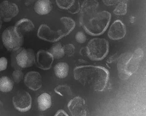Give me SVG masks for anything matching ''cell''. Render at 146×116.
I'll use <instances>...</instances> for the list:
<instances>
[{
  "label": "cell",
  "mask_w": 146,
  "mask_h": 116,
  "mask_svg": "<svg viewBox=\"0 0 146 116\" xmlns=\"http://www.w3.org/2000/svg\"><path fill=\"white\" fill-rule=\"evenodd\" d=\"M97 1H85L80 8V23L88 34L92 36L102 35L108 28L111 15L108 11H98Z\"/></svg>",
  "instance_id": "1"
},
{
  "label": "cell",
  "mask_w": 146,
  "mask_h": 116,
  "mask_svg": "<svg viewBox=\"0 0 146 116\" xmlns=\"http://www.w3.org/2000/svg\"><path fill=\"white\" fill-rule=\"evenodd\" d=\"M73 73L75 80L96 92L104 90L109 81V71L100 66H78L74 69Z\"/></svg>",
  "instance_id": "2"
},
{
  "label": "cell",
  "mask_w": 146,
  "mask_h": 116,
  "mask_svg": "<svg viewBox=\"0 0 146 116\" xmlns=\"http://www.w3.org/2000/svg\"><path fill=\"white\" fill-rule=\"evenodd\" d=\"M87 56L94 61H101L109 52V44L105 39L94 38L89 41L86 45Z\"/></svg>",
  "instance_id": "3"
},
{
  "label": "cell",
  "mask_w": 146,
  "mask_h": 116,
  "mask_svg": "<svg viewBox=\"0 0 146 116\" xmlns=\"http://www.w3.org/2000/svg\"><path fill=\"white\" fill-rule=\"evenodd\" d=\"M2 40L5 47L10 52L18 50L24 43L23 34L18 31L14 26H10L5 29L2 33Z\"/></svg>",
  "instance_id": "4"
},
{
  "label": "cell",
  "mask_w": 146,
  "mask_h": 116,
  "mask_svg": "<svg viewBox=\"0 0 146 116\" xmlns=\"http://www.w3.org/2000/svg\"><path fill=\"white\" fill-rule=\"evenodd\" d=\"M37 35L40 39L52 43L56 42L66 36L64 29L52 30L45 24H42L39 27Z\"/></svg>",
  "instance_id": "5"
},
{
  "label": "cell",
  "mask_w": 146,
  "mask_h": 116,
  "mask_svg": "<svg viewBox=\"0 0 146 116\" xmlns=\"http://www.w3.org/2000/svg\"><path fill=\"white\" fill-rule=\"evenodd\" d=\"M12 102L15 108L21 112H28L31 108L32 98L27 92H18L13 97Z\"/></svg>",
  "instance_id": "6"
},
{
  "label": "cell",
  "mask_w": 146,
  "mask_h": 116,
  "mask_svg": "<svg viewBox=\"0 0 146 116\" xmlns=\"http://www.w3.org/2000/svg\"><path fill=\"white\" fill-rule=\"evenodd\" d=\"M19 12V8L15 3L4 1L0 4V18L4 22L11 21Z\"/></svg>",
  "instance_id": "7"
},
{
  "label": "cell",
  "mask_w": 146,
  "mask_h": 116,
  "mask_svg": "<svg viewBox=\"0 0 146 116\" xmlns=\"http://www.w3.org/2000/svg\"><path fill=\"white\" fill-rule=\"evenodd\" d=\"M132 56V53H123L120 55L117 59V75L121 80H127L132 75L129 71L128 69L129 62Z\"/></svg>",
  "instance_id": "8"
},
{
  "label": "cell",
  "mask_w": 146,
  "mask_h": 116,
  "mask_svg": "<svg viewBox=\"0 0 146 116\" xmlns=\"http://www.w3.org/2000/svg\"><path fill=\"white\" fill-rule=\"evenodd\" d=\"M35 52L32 49H23L16 55L15 60L18 66L26 68L33 66L35 62Z\"/></svg>",
  "instance_id": "9"
},
{
  "label": "cell",
  "mask_w": 146,
  "mask_h": 116,
  "mask_svg": "<svg viewBox=\"0 0 146 116\" xmlns=\"http://www.w3.org/2000/svg\"><path fill=\"white\" fill-rule=\"evenodd\" d=\"M67 107L72 116H86L87 109L85 100L80 96L74 97L68 102Z\"/></svg>",
  "instance_id": "10"
},
{
  "label": "cell",
  "mask_w": 146,
  "mask_h": 116,
  "mask_svg": "<svg viewBox=\"0 0 146 116\" xmlns=\"http://www.w3.org/2000/svg\"><path fill=\"white\" fill-rule=\"evenodd\" d=\"M54 58L50 52L40 50L38 52L35 58V62L38 68L43 70H49L53 63Z\"/></svg>",
  "instance_id": "11"
},
{
  "label": "cell",
  "mask_w": 146,
  "mask_h": 116,
  "mask_svg": "<svg viewBox=\"0 0 146 116\" xmlns=\"http://www.w3.org/2000/svg\"><path fill=\"white\" fill-rule=\"evenodd\" d=\"M126 34L125 25L121 20H116L112 24L108 32V36L112 40H118L125 37Z\"/></svg>",
  "instance_id": "12"
},
{
  "label": "cell",
  "mask_w": 146,
  "mask_h": 116,
  "mask_svg": "<svg viewBox=\"0 0 146 116\" xmlns=\"http://www.w3.org/2000/svg\"><path fill=\"white\" fill-rule=\"evenodd\" d=\"M24 81L26 86L32 90L37 91L42 87V77L37 71H31L27 73L25 75Z\"/></svg>",
  "instance_id": "13"
},
{
  "label": "cell",
  "mask_w": 146,
  "mask_h": 116,
  "mask_svg": "<svg viewBox=\"0 0 146 116\" xmlns=\"http://www.w3.org/2000/svg\"><path fill=\"white\" fill-rule=\"evenodd\" d=\"M144 52L142 49L138 48L132 53V58L130 60L128 65V69L130 72L132 74L135 73L138 70L139 64L143 58Z\"/></svg>",
  "instance_id": "14"
},
{
  "label": "cell",
  "mask_w": 146,
  "mask_h": 116,
  "mask_svg": "<svg viewBox=\"0 0 146 116\" xmlns=\"http://www.w3.org/2000/svg\"><path fill=\"white\" fill-rule=\"evenodd\" d=\"M52 9V3L50 1H37L35 2L34 10L37 14L45 15L51 12Z\"/></svg>",
  "instance_id": "15"
},
{
  "label": "cell",
  "mask_w": 146,
  "mask_h": 116,
  "mask_svg": "<svg viewBox=\"0 0 146 116\" xmlns=\"http://www.w3.org/2000/svg\"><path fill=\"white\" fill-rule=\"evenodd\" d=\"M14 27L18 31L22 34L23 33L29 32L35 28L33 21L26 18H23L17 22Z\"/></svg>",
  "instance_id": "16"
},
{
  "label": "cell",
  "mask_w": 146,
  "mask_h": 116,
  "mask_svg": "<svg viewBox=\"0 0 146 116\" xmlns=\"http://www.w3.org/2000/svg\"><path fill=\"white\" fill-rule=\"evenodd\" d=\"M38 108L40 111H44L50 109L52 104L51 96L46 93L41 94L37 98Z\"/></svg>",
  "instance_id": "17"
},
{
  "label": "cell",
  "mask_w": 146,
  "mask_h": 116,
  "mask_svg": "<svg viewBox=\"0 0 146 116\" xmlns=\"http://www.w3.org/2000/svg\"><path fill=\"white\" fill-rule=\"evenodd\" d=\"M69 66L64 62H59L56 64L54 68L55 75L60 79H64L68 76Z\"/></svg>",
  "instance_id": "18"
},
{
  "label": "cell",
  "mask_w": 146,
  "mask_h": 116,
  "mask_svg": "<svg viewBox=\"0 0 146 116\" xmlns=\"http://www.w3.org/2000/svg\"><path fill=\"white\" fill-rule=\"evenodd\" d=\"M14 81L7 76H3L0 79V90L3 93H8L12 90Z\"/></svg>",
  "instance_id": "19"
},
{
  "label": "cell",
  "mask_w": 146,
  "mask_h": 116,
  "mask_svg": "<svg viewBox=\"0 0 146 116\" xmlns=\"http://www.w3.org/2000/svg\"><path fill=\"white\" fill-rule=\"evenodd\" d=\"M49 52L56 59H61L65 54L63 46L59 43L54 44L50 48Z\"/></svg>",
  "instance_id": "20"
},
{
  "label": "cell",
  "mask_w": 146,
  "mask_h": 116,
  "mask_svg": "<svg viewBox=\"0 0 146 116\" xmlns=\"http://www.w3.org/2000/svg\"><path fill=\"white\" fill-rule=\"evenodd\" d=\"M60 21L65 27L64 31L66 36L69 35L74 30L76 26L75 21L69 17H62Z\"/></svg>",
  "instance_id": "21"
},
{
  "label": "cell",
  "mask_w": 146,
  "mask_h": 116,
  "mask_svg": "<svg viewBox=\"0 0 146 116\" xmlns=\"http://www.w3.org/2000/svg\"><path fill=\"white\" fill-rule=\"evenodd\" d=\"M127 11V1H120L114 9L113 12L116 15L123 16L126 14Z\"/></svg>",
  "instance_id": "22"
},
{
  "label": "cell",
  "mask_w": 146,
  "mask_h": 116,
  "mask_svg": "<svg viewBox=\"0 0 146 116\" xmlns=\"http://www.w3.org/2000/svg\"><path fill=\"white\" fill-rule=\"evenodd\" d=\"M55 92L61 96H70L72 94L70 87L67 85H59L54 88Z\"/></svg>",
  "instance_id": "23"
},
{
  "label": "cell",
  "mask_w": 146,
  "mask_h": 116,
  "mask_svg": "<svg viewBox=\"0 0 146 116\" xmlns=\"http://www.w3.org/2000/svg\"><path fill=\"white\" fill-rule=\"evenodd\" d=\"M75 1H56L57 5L59 8L69 11L74 5Z\"/></svg>",
  "instance_id": "24"
},
{
  "label": "cell",
  "mask_w": 146,
  "mask_h": 116,
  "mask_svg": "<svg viewBox=\"0 0 146 116\" xmlns=\"http://www.w3.org/2000/svg\"><path fill=\"white\" fill-rule=\"evenodd\" d=\"M65 54L68 57L73 56L75 53V47L71 43H68L63 46Z\"/></svg>",
  "instance_id": "25"
},
{
  "label": "cell",
  "mask_w": 146,
  "mask_h": 116,
  "mask_svg": "<svg viewBox=\"0 0 146 116\" xmlns=\"http://www.w3.org/2000/svg\"><path fill=\"white\" fill-rule=\"evenodd\" d=\"M12 77L13 81L16 83L18 84L23 78L24 74L21 70H15L12 73Z\"/></svg>",
  "instance_id": "26"
},
{
  "label": "cell",
  "mask_w": 146,
  "mask_h": 116,
  "mask_svg": "<svg viewBox=\"0 0 146 116\" xmlns=\"http://www.w3.org/2000/svg\"><path fill=\"white\" fill-rule=\"evenodd\" d=\"M75 40L80 44H83L86 41L87 37L85 34L82 31H78L75 35Z\"/></svg>",
  "instance_id": "27"
},
{
  "label": "cell",
  "mask_w": 146,
  "mask_h": 116,
  "mask_svg": "<svg viewBox=\"0 0 146 116\" xmlns=\"http://www.w3.org/2000/svg\"><path fill=\"white\" fill-rule=\"evenodd\" d=\"M80 10V2L78 1H75L74 5L68 11L70 13L74 14L78 12Z\"/></svg>",
  "instance_id": "28"
},
{
  "label": "cell",
  "mask_w": 146,
  "mask_h": 116,
  "mask_svg": "<svg viewBox=\"0 0 146 116\" xmlns=\"http://www.w3.org/2000/svg\"><path fill=\"white\" fill-rule=\"evenodd\" d=\"M8 61L7 59L4 57L0 59V71H4L7 67Z\"/></svg>",
  "instance_id": "29"
},
{
  "label": "cell",
  "mask_w": 146,
  "mask_h": 116,
  "mask_svg": "<svg viewBox=\"0 0 146 116\" xmlns=\"http://www.w3.org/2000/svg\"><path fill=\"white\" fill-rule=\"evenodd\" d=\"M120 1H102L107 6H111L117 4Z\"/></svg>",
  "instance_id": "30"
},
{
  "label": "cell",
  "mask_w": 146,
  "mask_h": 116,
  "mask_svg": "<svg viewBox=\"0 0 146 116\" xmlns=\"http://www.w3.org/2000/svg\"><path fill=\"white\" fill-rule=\"evenodd\" d=\"M117 58V56L116 54L112 55L107 59V63L111 64L113 63V62H115V61H116V59Z\"/></svg>",
  "instance_id": "31"
},
{
  "label": "cell",
  "mask_w": 146,
  "mask_h": 116,
  "mask_svg": "<svg viewBox=\"0 0 146 116\" xmlns=\"http://www.w3.org/2000/svg\"><path fill=\"white\" fill-rule=\"evenodd\" d=\"M54 116H68V115L62 109L58 110Z\"/></svg>",
  "instance_id": "32"
},
{
  "label": "cell",
  "mask_w": 146,
  "mask_h": 116,
  "mask_svg": "<svg viewBox=\"0 0 146 116\" xmlns=\"http://www.w3.org/2000/svg\"><path fill=\"white\" fill-rule=\"evenodd\" d=\"M34 2H35L34 1H26L25 2V5L27 6H28L32 4Z\"/></svg>",
  "instance_id": "33"
}]
</instances>
